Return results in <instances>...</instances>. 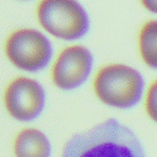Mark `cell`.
I'll use <instances>...</instances> for the list:
<instances>
[{"label":"cell","instance_id":"7a4b0ae2","mask_svg":"<svg viewBox=\"0 0 157 157\" xmlns=\"http://www.w3.org/2000/svg\"><path fill=\"white\" fill-rule=\"evenodd\" d=\"M146 82L144 75L128 64L109 63L97 69L92 76L94 97L104 105L128 110L142 102Z\"/></svg>","mask_w":157,"mask_h":157},{"label":"cell","instance_id":"277c9868","mask_svg":"<svg viewBox=\"0 0 157 157\" xmlns=\"http://www.w3.org/2000/svg\"><path fill=\"white\" fill-rule=\"evenodd\" d=\"M4 52L16 69L23 72L44 70L53 60V45L42 31L33 27H21L12 31L5 39Z\"/></svg>","mask_w":157,"mask_h":157},{"label":"cell","instance_id":"3957f363","mask_svg":"<svg viewBox=\"0 0 157 157\" xmlns=\"http://www.w3.org/2000/svg\"><path fill=\"white\" fill-rule=\"evenodd\" d=\"M36 16L40 27L63 40H76L90 31V16L78 0H39Z\"/></svg>","mask_w":157,"mask_h":157},{"label":"cell","instance_id":"30bf717a","mask_svg":"<svg viewBox=\"0 0 157 157\" xmlns=\"http://www.w3.org/2000/svg\"><path fill=\"white\" fill-rule=\"evenodd\" d=\"M140 2L147 11L157 15V0H140Z\"/></svg>","mask_w":157,"mask_h":157},{"label":"cell","instance_id":"6da1fadb","mask_svg":"<svg viewBox=\"0 0 157 157\" xmlns=\"http://www.w3.org/2000/svg\"><path fill=\"white\" fill-rule=\"evenodd\" d=\"M60 157H148L136 132L115 118L71 135Z\"/></svg>","mask_w":157,"mask_h":157},{"label":"cell","instance_id":"ba28073f","mask_svg":"<svg viewBox=\"0 0 157 157\" xmlns=\"http://www.w3.org/2000/svg\"><path fill=\"white\" fill-rule=\"evenodd\" d=\"M137 50L142 63L157 70V20L146 21L137 33Z\"/></svg>","mask_w":157,"mask_h":157},{"label":"cell","instance_id":"52a82bcc","mask_svg":"<svg viewBox=\"0 0 157 157\" xmlns=\"http://www.w3.org/2000/svg\"><path fill=\"white\" fill-rule=\"evenodd\" d=\"M12 157H52L53 144L39 128L26 125L20 128L11 141Z\"/></svg>","mask_w":157,"mask_h":157},{"label":"cell","instance_id":"9c48e42d","mask_svg":"<svg viewBox=\"0 0 157 157\" xmlns=\"http://www.w3.org/2000/svg\"><path fill=\"white\" fill-rule=\"evenodd\" d=\"M142 107L147 118L157 124V77L146 85L142 97Z\"/></svg>","mask_w":157,"mask_h":157},{"label":"cell","instance_id":"5b68a950","mask_svg":"<svg viewBox=\"0 0 157 157\" xmlns=\"http://www.w3.org/2000/svg\"><path fill=\"white\" fill-rule=\"evenodd\" d=\"M2 104L11 119L25 124L34 121L45 108V88L38 80L31 76H16L4 88Z\"/></svg>","mask_w":157,"mask_h":157},{"label":"cell","instance_id":"8992f818","mask_svg":"<svg viewBox=\"0 0 157 157\" xmlns=\"http://www.w3.org/2000/svg\"><path fill=\"white\" fill-rule=\"evenodd\" d=\"M93 70V55L82 44L63 48L50 64L52 83L60 91H74L83 86Z\"/></svg>","mask_w":157,"mask_h":157}]
</instances>
